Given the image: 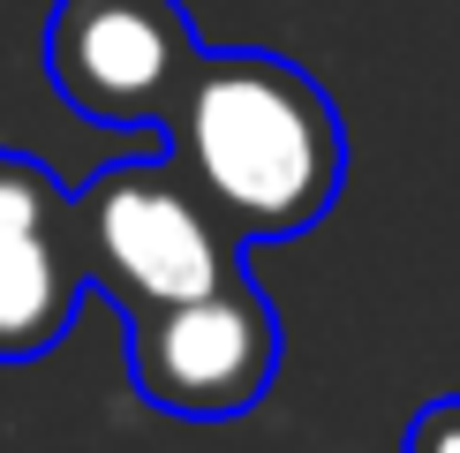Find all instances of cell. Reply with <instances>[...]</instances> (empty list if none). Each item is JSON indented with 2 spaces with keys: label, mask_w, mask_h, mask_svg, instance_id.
I'll list each match as a JSON object with an SVG mask.
<instances>
[{
  "label": "cell",
  "mask_w": 460,
  "mask_h": 453,
  "mask_svg": "<svg viewBox=\"0 0 460 453\" xmlns=\"http://www.w3.org/2000/svg\"><path fill=\"white\" fill-rule=\"evenodd\" d=\"M166 159L249 250V242L310 235L340 204L348 129L310 68L279 61V53L204 46L174 121H166Z\"/></svg>",
  "instance_id": "cell-1"
},
{
  "label": "cell",
  "mask_w": 460,
  "mask_h": 453,
  "mask_svg": "<svg viewBox=\"0 0 460 453\" xmlns=\"http://www.w3.org/2000/svg\"><path fill=\"white\" fill-rule=\"evenodd\" d=\"M279 310L242 272L212 295L128 317V378L159 415H181V423L249 415L279 378Z\"/></svg>",
  "instance_id": "cell-4"
},
{
  "label": "cell",
  "mask_w": 460,
  "mask_h": 453,
  "mask_svg": "<svg viewBox=\"0 0 460 453\" xmlns=\"http://www.w3.org/2000/svg\"><path fill=\"white\" fill-rule=\"evenodd\" d=\"M84 280L121 317L212 295L242 272V242L212 219V204L181 182L174 159H121L75 189Z\"/></svg>",
  "instance_id": "cell-2"
},
{
  "label": "cell",
  "mask_w": 460,
  "mask_h": 453,
  "mask_svg": "<svg viewBox=\"0 0 460 453\" xmlns=\"http://www.w3.org/2000/svg\"><path fill=\"white\" fill-rule=\"evenodd\" d=\"M91 280L75 242V197L23 151H0V363L61 348Z\"/></svg>",
  "instance_id": "cell-5"
},
{
  "label": "cell",
  "mask_w": 460,
  "mask_h": 453,
  "mask_svg": "<svg viewBox=\"0 0 460 453\" xmlns=\"http://www.w3.org/2000/svg\"><path fill=\"white\" fill-rule=\"evenodd\" d=\"M197 61L204 38L181 0H53L46 15V84L99 129L166 137Z\"/></svg>",
  "instance_id": "cell-3"
},
{
  "label": "cell",
  "mask_w": 460,
  "mask_h": 453,
  "mask_svg": "<svg viewBox=\"0 0 460 453\" xmlns=\"http://www.w3.org/2000/svg\"><path fill=\"white\" fill-rule=\"evenodd\" d=\"M400 453H460V393H446V401L415 408L408 439H400Z\"/></svg>",
  "instance_id": "cell-6"
}]
</instances>
